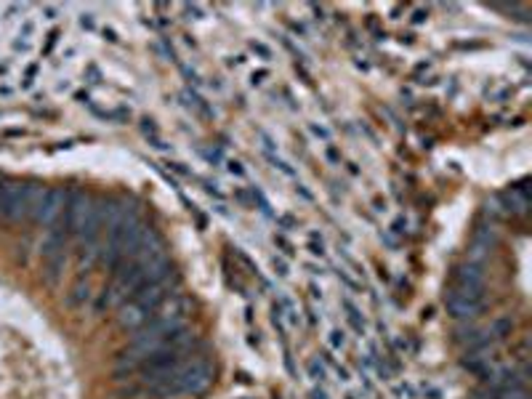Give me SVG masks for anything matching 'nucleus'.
<instances>
[{
    "instance_id": "f257e3e1",
    "label": "nucleus",
    "mask_w": 532,
    "mask_h": 399,
    "mask_svg": "<svg viewBox=\"0 0 532 399\" xmlns=\"http://www.w3.org/2000/svg\"><path fill=\"white\" fill-rule=\"evenodd\" d=\"M64 224L66 232L80 234L86 240H96V232L101 226V216H99V202L86 195V192H69L66 197V208H64Z\"/></svg>"
},
{
    "instance_id": "f03ea898",
    "label": "nucleus",
    "mask_w": 532,
    "mask_h": 399,
    "mask_svg": "<svg viewBox=\"0 0 532 399\" xmlns=\"http://www.w3.org/2000/svg\"><path fill=\"white\" fill-rule=\"evenodd\" d=\"M178 386H181V394H200L202 388H208L211 383V365L205 359H192V362H184L178 367Z\"/></svg>"
},
{
    "instance_id": "7ed1b4c3",
    "label": "nucleus",
    "mask_w": 532,
    "mask_h": 399,
    "mask_svg": "<svg viewBox=\"0 0 532 399\" xmlns=\"http://www.w3.org/2000/svg\"><path fill=\"white\" fill-rule=\"evenodd\" d=\"M0 213L8 221H22L27 219V195H24V184H6L0 189Z\"/></svg>"
},
{
    "instance_id": "20e7f679",
    "label": "nucleus",
    "mask_w": 532,
    "mask_h": 399,
    "mask_svg": "<svg viewBox=\"0 0 532 399\" xmlns=\"http://www.w3.org/2000/svg\"><path fill=\"white\" fill-rule=\"evenodd\" d=\"M66 197H69V192H64V189H45V200L43 208H40V216H37V224L54 226L62 219V213H64Z\"/></svg>"
},
{
    "instance_id": "39448f33",
    "label": "nucleus",
    "mask_w": 532,
    "mask_h": 399,
    "mask_svg": "<svg viewBox=\"0 0 532 399\" xmlns=\"http://www.w3.org/2000/svg\"><path fill=\"white\" fill-rule=\"evenodd\" d=\"M447 311L453 314L455 320H474V317L479 314V303L477 301L461 299L458 293H450V299H447Z\"/></svg>"
},
{
    "instance_id": "423d86ee",
    "label": "nucleus",
    "mask_w": 532,
    "mask_h": 399,
    "mask_svg": "<svg viewBox=\"0 0 532 399\" xmlns=\"http://www.w3.org/2000/svg\"><path fill=\"white\" fill-rule=\"evenodd\" d=\"M149 320V314H146L136 301H131V303H125L120 309V322L125 325V328H131V330H139L144 322Z\"/></svg>"
},
{
    "instance_id": "0eeeda50",
    "label": "nucleus",
    "mask_w": 532,
    "mask_h": 399,
    "mask_svg": "<svg viewBox=\"0 0 532 399\" xmlns=\"http://www.w3.org/2000/svg\"><path fill=\"white\" fill-rule=\"evenodd\" d=\"M485 282V274L479 264H463L461 272H458V288H482Z\"/></svg>"
},
{
    "instance_id": "6e6552de",
    "label": "nucleus",
    "mask_w": 532,
    "mask_h": 399,
    "mask_svg": "<svg viewBox=\"0 0 532 399\" xmlns=\"http://www.w3.org/2000/svg\"><path fill=\"white\" fill-rule=\"evenodd\" d=\"M341 306H344L346 320H349V325L354 328V332H359V335H362V332H365V314H362V309H359L352 299H344V301H341Z\"/></svg>"
},
{
    "instance_id": "1a4fd4ad",
    "label": "nucleus",
    "mask_w": 532,
    "mask_h": 399,
    "mask_svg": "<svg viewBox=\"0 0 532 399\" xmlns=\"http://www.w3.org/2000/svg\"><path fill=\"white\" fill-rule=\"evenodd\" d=\"M503 202H506V211H511V213H524L527 211V197L521 195V189H511V192H506L503 195Z\"/></svg>"
},
{
    "instance_id": "9d476101",
    "label": "nucleus",
    "mask_w": 532,
    "mask_h": 399,
    "mask_svg": "<svg viewBox=\"0 0 532 399\" xmlns=\"http://www.w3.org/2000/svg\"><path fill=\"white\" fill-rule=\"evenodd\" d=\"M306 373H309L311 381H314V383H320V386L328 381V365L322 362L320 357H311L309 365H306Z\"/></svg>"
},
{
    "instance_id": "9b49d317",
    "label": "nucleus",
    "mask_w": 532,
    "mask_h": 399,
    "mask_svg": "<svg viewBox=\"0 0 532 399\" xmlns=\"http://www.w3.org/2000/svg\"><path fill=\"white\" fill-rule=\"evenodd\" d=\"M309 253L314 255V258H322L325 255V240H322V232H317V229H311L309 232Z\"/></svg>"
},
{
    "instance_id": "f8f14e48",
    "label": "nucleus",
    "mask_w": 532,
    "mask_h": 399,
    "mask_svg": "<svg viewBox=\"0 0 532 399\" xmlns=\"http://www.w3.org/2000/svg\"><path fill=\"white\" fill-rule=\"evenodd\" d=\"M264 157H266V160H269V163H272V166L277 168V170H279V173H282V176H288V178H296V168H290L288 163H285V160H282V157L272 155V152H264Z\"/></svg>"
},
{
    "instance_id": "ddd939ff",
    "label": "nucleus",
    "mask_w": 532,
    "mask_h": 399,
    "mask_svg": "<svg viewBox=\"0 0 532 399\" xmlns=\"http://www.w3.org/2000/svg\"><path fill=\"white\" fill-rule=\"evenodd\" d=\"M88 299H91V288H88V282H86V285L80 282V285H75V288H72V296H69V303H72V306H80L83 301H88Z\"/></svg>"
},
{
    "instance_id": "4468645a",
    "label": "nucleus",
    "mask_w": 532,
    "mask_h": 399,
    "mask_svg": "<svg viewBox=\"0 0 532 399\" xmlns=\"http://www.w3.org/2000/svg\"><path fill=\"white\" fill-rule=\"evenodd\" d=\"M328 344H330L332 352H344V349H346V332L338 330V328H332L330 335H328Z\"/></svg>"
},
{
    "instance_id": "2eb2a0df",
    "label": "nucleus",
    "mask_w": 532,
    "mask_h": 399,
    "mask_svg": "<svg viewBox=\"0 0 532 399\" xmlns=\"http://www.w3.org/2000/svg\"><path fill=\"white\" fill-rule=\"evenodd\" d=\"M250 51L261 56L264 62H272V48H269V45H264V43H258V40H253V43H250Z\"/></svg>"
},
{
    "instance_id": "dca6fc26",
    "label": "nucleus",
    "mask_w": 532,
    "mask_h": 399,
    "mask_svg": "<svg viewBox=\"0 0 532 399\" xmlns=\"http://www.w3.org/2000/svg\"><path fill=\"white\" fill-rule=\"evenodd\" d=\"M226 170H229L232 176H237V178H245V173H248L240 160H226Z\"/></svg>"
},
{
    "instance_id": "f3484780",
    "label": "nucleus",
    "mask_w": 532,
    "mask_h": 399,
    "mask_svg": "<svg viewBox=\"0 0 532 399\" xmlns=\"http://www.w3.org/2000/svg\"><path fill=\"white\" fill-rule=\"evenodd\" d=\"M272 266H274V272H277L279 277H288V274H290L288 261H285V258H279V255H274V258H272Z\"/></svg>"
},
{
    "instance_id": "a211bd4d",
    "label": "nucleus",
    "mask_w": 532,
    "mask_h": 399,
    "mask_svg": "<svg viewBox=\"0 0 532 399\" xmlns=\"http://www.w3.org/2000/svg\"><path fill=\"white\" fill-rule=\"evenodd\" d=\"M274 245L282 248V253L285 255H293V245H290V240L285 237V234H274Z\"/></svg>"
},
{
    "instance_id": "6ab92c4d",
    "label": "nucleus",
    "mask_w": 532,
    "mask_h": 399,
    "mask_svg": "<svg viewBox=\"0 0 532 399\" xmlns=\"http://www.w3.org/2000/svg\"><path fill=\"white\" fill-rule=\"evenodd\" d=\"M509 330H511V320H498L495 325H492V332H495V335H500V338H503Z\"/></svg>"
},
{
    "instance_id": "aec40b11",
    "label": "nucleus",
    "mask_w": 532,
    "mask_h": 399,
    "mask_svg": "<svg viewBox=\"0 0 532 399\" xmlns=\"http://www.w3.org/2000/svg\"><path fill=\"white\" fill-rule=\"evenodd\" d=\"M421 394L429 399H442V391L436 386H432V383H426V386H421Z\"/></svg>"
},
{
    "instance_id": "412c9836",
    "label": "nucleus",
    "mask_w": 532,
    "mask_h": 399,
    "mask_svg": "<svg viewBox=\"0 0 532 399\" xmlns=\"http://www.w3.org/2000/svg\"><path fill=\"white\" fill-rule=\"evenodd\" d=\"M309 128H311V133H314L317 139H325V141H330V131H328V128H322V125H317V122H311Z\"/></svg>"
},
{
    "instance_id": "4be33fe9",
    "label": "nucleus",
    "mask_w": 532,
    "mask_h": 399,
    "mask_svg": "<svg viewBox=\"0 0 532 399\" xmlns=\"http://www.w3.org/2000/svg\"><path fill=\"white\" fill-rule=\"evenodd\" d=\"M405 229H407V219H405V216H399L397 221L391 224V232H394V234H402Z\"/></svg>"
},
{
    "instance_id": "5701e85b",
    "label": "nucleus",
    "mask_w": 532,
    "mask_h": 399,
    "mask_svg": "<svg viewBox=\"0 0 532 399\" xmlns=\"http://www.w3.org/2000/svg\"><path fill=\"white\" fill-rule=\"evenodd\" d=\"M141 131H144L146 136H149V133H152V136H155V133H157V125H155V120H152V117H144V120H141Z\"/></svg>"
},
{
    "instance_id": "b1692460",
    "label": "nucleus",
    "mask_w": 532,
    "mask_h": 399,
    "mask_svg": "<svg viewBox=\"0 0 532 399\" xmlns=\"http://www.w3.org/2000/svg\"><path fill=\"white\" fill-rule=\"evenodd\" d=\"M266 78H269V69H261V72H253V75H250V83H253V86H261Z\"/></svg>"
},
{
    "instance_id": "393cba45",
    "label": "nucleus",
    "mask_w": 532,
    "mask_h": 399,
    "mask_svg": "<svg viewBox=\"0 0 532 399\" xmlns=\"http://www.w3.org/2000/svg\"><path fill=\"white\" fill-rule=\"evenodd\" d=\"M328 160H330V163H341V152L332 144H328Z\"/></svg>"
},
{
    "instance_id": "a878e982",
    "label": "nucleus",
    "mask_w": 532,
    "mask_h": 399,
    "mask_svg": "<svg viewBox=\"0 0 532 399\" xmlns=\"http://www.w3.org/2000/svg\"><path fill=\"white\" fill-rule=\"evenodd\" d=\"M296 195H301V197H303V200H309V202H311V200H314V195H311V192H309V189H306V187H303V184H296Z\"/></svg>"
},
{
    "instance_id": "bb28decb",
    "label": "nucleus",
    "mask_w": 532,
    "mask_h": 399,
    "mask_svg": "<svg viewBox=\"0 0 532 399\" xmlns=\"http://www.w3.org/2000/svg\"><path fill=\"white\" fill-rule=\"evenodd\" d=\"M277 221H279V226H285V232H288L290 226H296V219H293V216H279Z\"/></svg>"
},
{
    "instance_id": "cd10ccee",
    "label": "nucleus",
    "mask_w": 532,
    "mask_h": 399,
    "mask_svg": "<svg viewBox=\"0 0 532 399\" xmlns=\"http://www.w3.org/2000/svg\"><path fill=\"white\" fill-rule=\"evenodd\" d=\"M311 399H328V391L322 386H314L311 388Z\"/></svg>"
},
{
    "instance_id": "c85d7f7f",
    "label": "nucleus",
    "mask_w": 532,
    "mask_h": 399,
    "mask_svg": "<svg viewBox=\"0 0 532 399\" xmlns=\"http://www.w3.org/2000/svg\"><path fill=\"white\" fill-rule=\"evenodd\" d=\"M309 293H311V299H314V301H317V299L322 301V290L317 288V282H311V285H309Z\"/></svg>"
},
{
    "instance_id": "c756f323",
    "label": "nucleus",
    "mask_w": 532,
    "mask_h": 399,
    "mask_svg": "<svg viewBox=\"0 0 532 399\" xmlns=\"http://www.w3.org/2000/svg\"><path fill=\"white\" fill-rule=\"evenodd\" d=\"M104 37H107L110 43H117V33H115V30H107V27H104Z\"/></svg>"
}]
</instances>
